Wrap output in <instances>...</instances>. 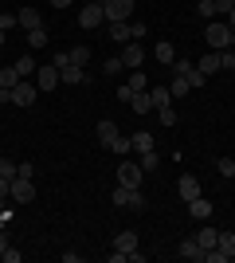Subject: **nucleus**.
Segmentation results:
<instances>
[{"label":"nucleus","mask_w":235,"mask_h":263,"mask_svg":"<svg viewBox=\"0 0 235 263\" xmlns=\"http://www.w3.org/2000/svg\"><path fill=\"white\" fill-rule=\"evenodd\" d=\"M204 40H208V51H224V47L231 44V28H227L224 20H212L204 28Z\"/></svg>","instance_id":"obj_1"},{"label":"nucleus","mask_w":235,"mask_h":263,"mask_svg":"<svg viewBox=\"0 0 235 263\" xmlns=\"http://www.w3.org/2000/svg\"><path fill=\"white\" fill-rule=\"evenodd\" d=\"M141 181H145V169H141L137 161H118V185L141 189Z\"/></svg>","instance_id":"obj_2"},{"label":"nucleus","mask_w":235,"mask_h":263,"mask_svg":"<svg viewBox=\"0 0 235 263\" xmlns=\"http://www.w3.org/2000/svg\"><path fill=\"white\" fill-rule=\"evenodd\" d=\"M114 204H118V209H134V212H141V209H145V197H141V189H125V185H118V189H114Z\"/></svg>","instance_id":"obj_3"},{"label":"nucleus","mask_w":235,"mask_h":263,"mask_svg":"<svg viewBox=\"0 0 235 263\" xmlns=\"http://www.w3.org/2000/svg\"><path fill=\"white\" fill-rule=\"evenodd\" d=\"M134 4L137 0H102V12H106L110 24H118V20H130V16H134Z\"/></svg>","instance_id":"obj_4"},{"label":"nucleus","mask_w":235,"mask_h":263,"mask_svg":"<svg viewBox=\"0 0 235 263\" xmlns=\"http://www.w3.org/2000/svg\"><path fill=\"white\" fill-rule=\"evenodd\" d=\"M63 79H59V67L55 63H39V71H35V87H39V95H47V90H55Z\"/></svg>","instance_id":"obj_5"},{"label":"nucleus","mask_w":235,"mask_h":263,"mask_svg":"<svg viewBox=\"0 0 235 263\" xmlns=\"http://www.w3.org/2000/svg\"><path fill=\"white\" fill-rule=\"evenodd\" d=\"M35 99H39V87L28 83V79H20V83L12 87V102H16V106H35Z\"/></svg>","instance_id":"obj_6"},{"label":"nucleus","mask_w":235,"mask_h":263,"mask_svg":"<svg viewBox=\"0 0 235 263\" xmlns=\"http://www.w3.org/2000/svg\"><path fill=\"white\" fill-rule=\"evenodd\" d=\"M12 200H16V204H32L35 200V185L32 181H28V177H12Z\"/></svg>","instance_id":"obj_7"},{"label":"nucleus","mask_w":235,"mask_h":263,"mask_svg":"<svg viewBox=\"0 0 235 263\" xmlns=\"http://www.w3.org/2000/svg\"><path fill=\"white\" fill-rule=\"evenodd\" d=\"M118 59H122V67H130V71H137V67L145 63V47L137 44V40H130V44L122 47V55H118Z\"/></svg>","instance_id":"obj_8"},{"label":"nucleus","mask_w":235,"mask_h":263,"mask_svg":"<svg viewBox=\"0 0 235 263\" xmlns=\"http://www.w3.org/2000/svg\"><path fill=\"white\" fill-rule=\"evenodd\" d=\"M102 20H106V12H102V0H90L87 8L78 12V24H82V28H98Z\"/></svg>","instance_id":"obj_9"},{"label":"nucleus","mask_w":235,"mask_h":263,"mask_svg":"<svg viewBox=\"0 0 235 263\" xmlns=\"http://www.w3.org/2000/svg\"><path fill=\"white\" fill-rule=\"evenodd\" d=\"M177 189H180V200H184V204L200 197V181H196L192 173H184V177H180V181H177Z\"/></svg>","instance_id":"obj_10"},{"label":"nucleus","mask_w":235,"mask_h":263,"mask_svg":"<svg viewBox=\"0 0 235 263\" xmlns=\"http://www.w3.org/2000/svg\"><path fill=\"white\" fill-rule=\"evenodd\" d=\"M196 71H200L204 79H212L216 71H220V51H208L204 59H196Z\"/></svg>","instance_id":"obj_11"},{"label":"nucleus","mask_w":235,"mask_h":263,"mask_svg":"<svg viewBox=\"0 0 235 263\" xmlns=\"http://www.w3.org/2000/svg\"><path fill=\"white\" fill-rule=\"evenodd\" d=\"M153 59H157V63H165V67H173V63H177V47L168 44V40H161V44L153 47Z\"/></svg>","instance_id":"obj_12"},{"label":"nucleus","mask_w":235,"mask_h":263,"mask_svg":"<svg viewBox=\"0 0 235 263\" xmlns=\"http://www.w3.org/2000/svg\"><path fill=\"white\" fill-rule=\"evenodd\" d=\"M134 248H137V232H118V236H114V252L130 255Z\"/></svg>","instance_id":"obj_13"},{"label":"nucleus","mask_w":235,"mask_h":263,"mask_svg":"<svg viewBox=\"0 0 235 263\" xmlns=\"http://www.w3.org/2000/svg\"><path fill=\"white\" fill-rule=\"evenodd\" d=\"M196 243H200L204 252H212L216 243H220V232H216V228H212V224H204V228H200V232H196Z\"/></svg>","instance_id":"obj_14"},{"label":"nucleus","mask_w":235,"mask_h":263,"mask_svg":"<svg viewBox=\"0 0 235 263\" xmlns=\"http://www.w3.org/2000/svg\"><path fill=\"white\" fill-rule=\"evenodd\" d=\"M110 40L114 44H130V40H134V32H130V20H118V24H110Z\"/></svg>","instance_id":"obj_15"},{"label":"nucleus","mask_w":235,"mask_h":263,"mask_svg":"<svg viewBox=\"0 0 235 263\" xmlns=\"http://www.w3.org/2000/svg\"><path fill=\"white\" fill-rule=\"evenodd\" d=\"M114 138H118V122L102 118V122H98V142L106 145V149H110V145H114Z\"/></svg>","instance_id":"obj_16"},{"label":"nucleus","mask_w":235,"mask_h":263,"mask_svg":"<svg viewBox=\"0 0 235 263\" xmlns=\"http://www.w3.org/2000/svg\"><path fill=\"white\" fill-rule=\"evenodd\" d=\"M188 216L192 220H208V216H212V200H204V197L188 200Z\"/></svg>","instance_id":"obj_17"},{"label":"nucleus","mask_w":235,"mask_h":263,"mask_svg":"<svg viewBox=\"0 0 235 263\" xmlns=\"http://www.w3.org/2000/svg\"><path fill=\"white\" fill-rule=\"evenodd\" d=\"M149 102H153V110L173 106V90H168V87H153V90H149Z\"/></svg>","instance_id":"obj_18"},{"label":"nucleus","mask_w":235,"mask_h":263,"mask_svg":"<svg viewBox=\"0 0 235 263\" xmlns=\"http://www.w3.org/2000/svg\"><path fill=\"white\" fill-rule=\"evenodd\" d=\"M16 20H20L24 32H32V28H44V24H39V12H35V8H20V12H16Z\"/></svg>","instance_id":"obj_19"},{"label":"nucleus","mask_w":235,"mask_h":263,"mask_svg":"<svg viewBox=\"0 0 235 263\" xmlns=\"http://www.w3.org/2000/svg\"><path fill=\"white\" fill-rule=\"evenodd\" d=\"M180 259H204V248L196 243V236H192V240H180Z\"/></svg>","instance_id":"obj_20"},{"label":"nucleus","mask_w":235,"mask_h":263,"mask_svg":"<svg viewBox=\"0 0 235 263\" xmlns=\"http://www.w3.org/2000/svg\"><path fill=\"white\" fill-rule=\"evenodd\" d=\"M12 67H16V75H20V79H28V75H35V71H39V63H35L32 55H20Z\"/></svg>","instance_id":"obj_21"},{"label":"nucleus","mask_w":235,"mask_h":263,"mask_svg":"<svg viewBox=\"0 0 235 263\" xmlns=\"http://www.w3.org/2000/svg\"><path fill=\"white\" fill-rule=\"evenodd\" d=\"M130 142H134V154H149V149H153V134L137 130L134 138H130Z\"/></svg>","instance_id":"obj_22"},{"label":"nucleus","mask_w":235,"mask_h":263,"mask_svg":"<svg viewBox=\"0 0 235 263\" xmlns=\"http://www.w3.org/2000/svg\"><path fill=\"white\" fill-rule=\"evenodd\" d=\"M59 79H63V83H67V87H78V83H82V67H63V71H59Z\"/></svg>","instance_id":"obj_23"},{"label":"nucleus","mask_w":235,"mask_h":263,"mask_svg":"<svg viewBox=\"0 0 235 263\" xmlns=\"http://www.w3.org/2000/svg\"><path fill=\"white\" fill-rule=\"evenodd\" d=\"M227 259H235V232H220V243H216Z\"/></svg>","instance_id":"obj_24"},{"label":"nucleus","mask_w":235,"mask_h":263,"mask_svg":"<svg viewBox=\"0 0 235 263\" xmlns=\"http://www.w3.org/2000/svg\"><path fill=\"white\" fill-rule=\"evenodd\" d=\"M20 83V75H16V67H0V90H12Z\"/></svg>","instance_id":"obj_25"},{"label":"nucleus","mask_w":235,"mask_h":263,"mask_svg":"<svg viewBox=\"0 0 235 263\" xmlns=\"http://www.w3.org/2000/svg\"><path fill=\"white\" fill-rule=\"evenodd\" d=\"M110 154H118V157L134 154V142H130V138H122V134H118V138H114V145H110Z\"/></svg>","instance_id":"obj_26"},{"label":"nucleus","mask_w":235,"mask_h":263,"mask_svg":"<svg viewBox=\"0 0 235 263\" xmlns=\"http://www.w3.org/2000/svg\"><path fill=\"white\" fill-rule=\"evenodd\" d=\"M130 106H134V114H149V110H153V102H149V95L141 90V95H134V102H130Z\"/></svg>","instance_id":"obj_27"},{"label":"nucleus","mask_w":235,"mask_h":263,"mask_svg":"<svg viewBox=\"0 0 235 263\" xmlns=\"http://www.w3.org/2000/svg\"><path fill=\"white\" fill-rule=\"evenodd\" d=\"M157 161H161V157H157V149H149V154H137V165H141L145 173H153V169H157Z\"/></svg>","instance_id":"obj_28"},{"label":"nucleus","mask_w":235,"mask_h":263,"mask_svg":"<svg viewBox=\"0 0 235 263\" xmlns=\"http://www.w3.org/2000/svg\"><path fill=\"white\" fill-rule=\"evenodd\" d=\"M168 90H173V99H184V95H188V79H184V75H177V79H173V87H168Z\"/></svg>","instance_id":"obj_29"},{"label":"nucleus","mask_w":235,"mask_h":263,"mask_svg":"<svg viewBox=\"0 0 235 263\" xmlns=\"http://www.w3.org/2000/svg\"><path fill=\"white\" fill-rule=\"evenodd\" d=\"M28 44L32 47H47V28H32V32H28Z\"/></svg>","instance_id":"obj_30"},{"label":"nucleus","mask_w":235,"mask_h":263,"mask_svg":"<svg viewBox=\"0 0 235 263\" xmlns=\"http://www.w3.org/2000/svg\"><path fill=\"white\" fill-rule=\"evenodd\" d=\"M130 87H134V90H137V95H141V90H149V79H145V75H141V67H137L134 75H130Z\"/></svg>","instance_id":"obj_31"},{"label":"nucleus","mask_w":235,"mask_h":263,"mask_svg":"<svg viewBox=\"0 0 235 263\" xmlns=\"http://www.w3.org/2000/svg\"><path fill=\"white\" fill-rule=\"evenodd\" d=\"M216 169L224 177H235V157H216Z\"/></svg>","instance_id":"obj_32"},{"label":"nucleus","mask_w":235,"mask_h":263,"mask_svg":"<svg viewBox=\"0 0 235 263\" xmlns=\"http://www.w3.org/2000/svg\"><path fill=\"white\" fill-rule=\"evenodd\" d=\"M220 71H235V51H231V47L220 51Z\"/></svg>","instance_id":"obj_33"},{"label":"nucleus","mask_w":235,"mask_h":263,"mask_svg":"<svg viewBox=\"0 0 235 263\" xmlns=\"http://www.w3.org/2000/svg\"><path fill=\"white\" fill-rule=\"evenodd\" d=\"M0 28L8 32V28H20V20H16V12H0Z\"/></svg>","instance_id":"obj_34"},{"label":"nucleus","mask_w":235,"mask_h":263,"mask_svg":"<svg viewBox=\"0 0 235 263\" xmlns=\"http://www.w3.org/2000/svg\"><path fill=\"white\" fill-rule=\"evenodd\" d=\"M157 114H161V126H177V110H173V106L157 110Z\"/></svg>","instance_id":"obj_35"},{"label":"nucleus","mask_w":235,"mask_h":263,"mask_svg":"<svg viewBox=\"0 0 235 263\" xmlns=\"http://www.w3.org/2000/svg\"><path fill=\"white\" fill-rule=\"evenodd\" d=\"M8 197H12V177H4V173H0V204H4Z\"/></svg>","instance_id":"obj_36"},{"label":"nucleus","mask_w":235,"mask_h":263,"mask_svg":"<svg viewBox=\"0 0 235 263\" xmlns=\"http://www.w3.org/2000/svg\"><path fill=\"white\" fill-rule=\"evenodd\" d=\"M212 8H216V16H227L235 8V0H212Z\"/></svg>","instance_id":"obj_37"},{"label":"nucleus","mask_w":235,"mask_h":263,"mask_svg":"<svg viewBox=\"0 0 235 263\" xmlns=\"http://www.w3.org/2000/svg\"><path fill=\"white\" fill-rule=\"evenodd\" d=\"M87 47H71V63H75V67H82V63H87Z\"/></svg>","instance_id":"obj_38"},{"label":"nucleus","mask_w":235,"mask_h":263,"mask_svg":"<svg viewBox=\"0 0 235 263\" xmlns=\"http://www.w3.org/2000/svg\"><path fill=\"white\" fill-rule=\"evenodd\" d=\"M184 79H188V87H192V90H196V87H204V83H208V79H204L200 71H196V67H192V71H188V75H184Z\"/></svg>","instance_id":"obj_39"},{"label":"nucleus","mask_w":235,"mask_h":263,"mask_svg":"<svg viewBox=\"0 0 235 263\" xmlns=\"http://www.w3.org/2000/svg\"><path fill=\"white\" fill-rule=\"evenodd\" d=\"M16 173H20V177H28V181H32V177H35V165H32V161H20V165H16Z\"/></svg>","instance_id":"obj_40"},{"label":"nucleus","mask_w":235,"mask_h":263,"mask_svg":"<svg viewBox=\"0 0 235 263\" xmlns=\"http://www.w3.org/2000/svg\"><path fill=\"white\" fill-rule=\"evenodd\" d=\"M134 95H137V90L130 87V83H125V87H118V99H122V102H134Z\"/></svg>","instance_id":"obj_41"},{"label":"nucleus","mask_w":235,"mask_h":263,"mask_svg":"<svg viewBox=\"0 0 235 263\" xmlns=\"http://www.w3.org/2000/svg\"><path fill=\"white\" fill-rule=\"evenodd\" d=\"M0 259H4V263H20V252H16V248H4V252H0Z\"/></svg>","instance_id":"obj_42"},{"label":"nucleus","mask_w":235,"mask_h":263,"mask_svg":"<svg viewBox=\"0 0 235 263\" xmlns=\"http://www.w3.org/2000/svg\"><path fill=\"white\" fill-rule=\"evenodd\" d=\"M51 63H55V67H59V71H63V67H71V51H59V55H55V59H51Z\"/></svg>","instance_id":"obj_43"},{"label":"nucleus","mask_w":235,"mask_h":263,"mask_svg":"<svg viewBox=\"0 0 235 263\" xmlns=\"http://www.w3.org/2000/svg\"><path fill=\"white\" fill-rule=\"evenodd\" d=\"M118 67H122V59H106V63H102V71H106V75H118Z\"/></svg>","instance_id":"obj_44"},{"label":"nucleus","mask_w":235,"mask_h":263,"mask_svg":"<svg viewBox=\"0 0 235 263\" xmlns=\"http://www.w3.org/2000/svg\"><path fill=\"white\" fill-rule=\"evenodd\" d=\"M196 12H200V16H208V20H212V16H216V8H212V0H200V8H196Z\"/></svg>","instance_id":"obj_45"},{"label":"nucleus","mask_w":235,"mask_h":263,"mask_svg":"<svg viewBox=\"0 0 235 263\" xmlns=\"http://www.w3.org/2000/svg\"><path fill=\"white\" fill-rule=\"evenodd\" d=\"M130 32H134V40H141V35H145L149 28H145V24H137V20H130Z\"/></svg>","instance_id":"obj_46"},{"label":"nucleus","mask_w":235,"mask_h":263,"mask_svg":"<svg viewBox=\"0 0 235 263\" xmlns=\"http://www.w3.org/2000/svg\"><path fill=\"white\" fill-rule=\"evenodd\" d=\"M4 248H8V236H4V228H0V252H4Z\"/></svg>","instance_id":"obj_47"},{"label":"nucleus","mask_w":235,"mask_h":263,"mask_svg":"<svg viewBox=\"0 0 235 263\" xmlns=\"http://www.w3.org/2000/svg\"><path fill=\"white\" fill-rule=\"evenodd\" d=\"M51 4H55V8H71V0H51Z\"/></svg>","instance_id":"obj_48"},{"label":"nucleus","mask_w":235,"mask_h":263,"mask_svg":"<svg viewBox=\"0 0 235 263\" xmlns=\"http://www.w3.org/2000/svg\"><path fill=\"white\" fill-rule=\"evenodd\" d=\"M227 28H235V8H231V12H227Z\"/></svg>","instance_id":"obj_49"},{"label":"nucleus","mask_w":235,"mask_h":263,"mask_svg":"<svg viewBox=\"0 0 235 263\" xmlns=\"http://www.w3.org/2000/svg\"><path fill=\"white\" fill-rule=\"evenodd\" d=\"M227 47H231V51H235V28H231V44H227Z\"/></svg>","instance_id":"obj_50"},{"label":"nucleus","mask_w":235,"mask_h":263,"mask_svg":"<svg viewBox=\"0 0 235 263\" xmlns=\"http://www.w3.org/2000/svg\"><path fill=\"white\" fill-rule=\"evenodd\" d=\"M0 47H4V28H0Z\"/></svg>","instance_id":"obj_51"}]
</instances>
